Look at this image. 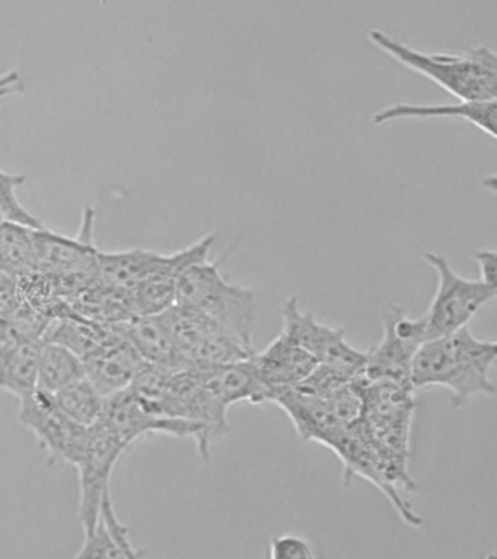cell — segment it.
Masks as SVG:
<instances>
[{
	"instance_id": "6da1fadb",
	"label": "cell",
	"mask_w": 497,
	"mask_h": 559,
	"mask_svg": "<svg viewBox=\"0 0 497 559\" xmlns=\"http://www.w3.org/2000/svg\"><path fill=\"white\" fill-rule=\"evenodd\" d=\"M496 356V341L478 340L465 326L421 345L413 357L410 383L413 389H448L451 406L458 409L474 396L495 395L490 370Z\"/></svg>"
},
{
	"instance_id": "5b68a950",
	"label": "cell",
	"mask_w": 497,
	"mask_h": 559,
	"mask_svg": "<svg viewBox=\"0 0 497 559\" xmlns=\"http://www.w3.org/2000/svg\"><path fill=\"white\" fill-rule=\"evenodd\" d=\"M423 260L434 269L438 284L425 319L426 341L440 338L469 326L480 309L490 304L497 288L486 286L480 280L461 277L442 255L426 252Z\"/></svg>"
},
{
	"instance_id": "7a4b0ae2",
	"label": "cell",
	"mask_w": 497,
	"mask_h": 559,
	"mask_svg": "<svg viewBox=\"0 0 497 559\" xmlns=\"http://www.w3.org/2000/svg\"><path fill=\"white\" fill-rule=\"evenodd\" d=\"M368 39L400 64L443 87L460 100H493L497 95V55L474 46L460 55L423 52L382 29H370Z\"/></svg>"
},
{
	"instance_id": "3957f363",
	"label": "cell",
	"mask_w": 497,
	"mask_h": 559,
	"mask_svg": "<svg viewBox=\"0 0 497 559\" xmlns=\"http://www.w3.org/2000/svg\"><path fill=\"white\" fill-rule=\"evenodd\" d=\"M226 255L190 265L178 278L176 305L204 314L239 343L255 348L256 295L251 288L237 286L222 274Z\"/></svg>"
},
{
	"instance_id": "d4e9b609",
	"label": "cell",
	"mask_w": 497,
	"mask_h": 559,
	"mask_svg": "<svg viewBox=\"0 0 497 559\" xmlns=\"http://www.w3.org/2000/svg\"><path fill=\"white\" fill-rule=\"evenodd\" d=\"M27 182L21 174H10L0 169V223H16L29 229H45L40 218L33 216L16 197V190Z\"/></svg>"
},
{
	"instance_id": "f1b7e54d",
	"label": "cell",
	"mask_w": 497,
	"mask_h": 559,
	"mask_svg": "<svg viewBox=\"0 0 497 559\" xmlns=\"http://www.w3.org/2000/svg\"><path fill=\"white\" fill-rule=\"evenodd\" d=\"M130 559H142V552L141 550H138L137 548H134L133 546V549L130 550Z\"/></svg>"
},
{
	"instance_id": "8fae6325",
	"label": "cell",
	"mask_w": 497,
	"mask_h": 559,
	"mask_svg": "<svg viewBox=\"0 0 497 559\" xmlns=\"http://www.w3.org/2000/svg\"><path fill=\"white\" fill-rule=\"evenodd\" d=\"M95 210L82 213L80 234L75 238L49 229L34 231L37 271L51 275H84L97 278V255L94 243Z\"/></svg>"
},
{
	"instance_id": "7c38bea8",
	"label": "cell",
	"mask_w": 497,
	"mask_h": 559,
	"mask_svg": "<svg viewBox=\"0 0 497 559\" xmlns=\"http://www.w3.org/2000/svg\"><path fill=\"white\" fill-rule=\"evenodd\" d=\"M216 235L209 234L180 251L169 253L167 264L130 292L134 317H159L176 306L177 283L190 265L209 260Z\"/></svg>"
},
{
	"instance_id": "44dd1931",
	"label": "cell",
	"mask_w": 497,
	"mask_h": 559,
	"mask_svg": "<svg viewBox=\"0 0 497 559\" xmlns=\"http://www.w3.org/2000/svg\"><path fill=\"white\" fill-rule=\"evenodd\" d=\"M132 549L129 528L117 518L108 493L103 501L102 519L93 531L84 533V544L73 559H130Z\"/></svg>"
},
{
	"instance_id": "2e32d148",
	"label": "cell",
	"mask_w": 497,
	"mask_h": 559,
	"mask_svg": "<svg viewBox=\"0 0 497 559\" xmlns=\"http://www.w3.org/2000/svg\"><path fill=\"white\" fill-rule=\"evenodd\" d=\"M169 253H159L145 248L104 252L97 255V280L104 286L120 292H133L139 284L163 269Z\"/></svg>"
},
{
	"instance_id": "ffe728a7",
	"label": "cell",
	"mask_w": 497,
	"mask_h": 559,
	"mask_svg": "<svg viewBox=\"0 0 497 559\" xmlns=\"http://www.w3.org/2000/svg\"><path fill=\"white\" fill-rule=\"evenodd\" d=\"M43 341L0 344V391L23 400L37 391L38 357Z\"/></svg>"
},
{
	"instance_id": "5bb4252c",
	"label": "cell",
	"mask_w": 497,
	"mask_h": 559,
	"mask_svg": "<svg viewBox=\"0 0 497 559\" xmlns=\"http://www.w3.org/2000/svg\"><path fill=\"white\" fill-rule=\"evenodd\" d=\"M250 361L257 378L268 389L269 396L277 389L303 382L318 365L311 354L292 343L282 332L263 352H255Z\"/></svg>"
},
{
	"instance_id": "e0dca14e",
	"label": "cell",
	"mask_w": 497,
	"mask_h": 559,
	"mask_svg": "<svg viewBox=\"0 0 497 559\" xmlns=\"http://www.w3.org/2000/svg\"><path fill=\"white\" fill-rule=\"evenodd\" d=\"M116 328L147 365L167 370L190 369L161 317H133Z\"/></svg>"
},
{
	"instance_id": "8992f818",
	"label": "cell",
	"mask_w": 497,
	"mask_h": 559,
	"mask_svg": "<svg viewBox=\"0 0 497 559\" xmlns=\"http://www.w3.org/2000/svg\"><path fill=\"white\" fill-rule=\"evenodd\" d=\"M423 343H426L425 319L410 318L400 306H387L382 312L381 341L366 353L357 379L366 383L392 382L412 386L410 369L414 354Z\"/></svg>"
},
{
	"instance_id": "ac0fdd59",
	"label": "cell",
	"mask_w": 497,
	"mask_h": 559,
	"mask_svg": "<svg viewBox=\"0 0 497 559\" xmlns=\"http://www.w3.org/2000/svg\"><path fill=\"white\" fill-rule=\"evenodd\" d=\"M198 370V369H196ZM204 386L229 408L238 402L259 405L269 402L268 389L263 386L248 360L198 370Z\"/></svg>"
},
{
	"instance_id": "277c9868",
	"label": "cell",
	"mask_w": 497,
	"mask_h": 559,
	"mask_svg": "<svg viewBox=\"0 0 497 559\" xmlns=\"http://www.w3.org/2000/svg\"><path fill=\"white\" fill-rule=\"evenodd\" d=\"M273 402L285 411L304 441H316L334 450L348 428L362 417L364 402L355 380L343 384L329 396L312 395L298 386L270 393Z\"/></svg>"
},
{
	"instance_id": "7402d4cb",
	"label": "cell",
	"mask_w": 497,
	"mask_h": 559,
	"mask_svg": "<svg viewBox=\"0 0 497 559\" xmlns=\"http://www.w3.org/2000/svg\"><path fill=\"white\" fill-rule=\"evenodd\" d=\"M85 366L76 354L62 345L42 343L38 357L37 391L55 395L60 389L84 379Z\"/></svg>"
},
{
	"instance_id": "83f0119b",
	"label": "cell",
	"mask_w": 497,
	"mask_h": 559,
	"mask_svg": "<svg viewBox=\"0 0 497 559\" xmlns=\"http://www.w3.org/2000/svg\"><path fill=\"white\" fill-rule=\"evenodd\" d=\"M484 188H486V190L490 191L492 194H495V192H496L495 175H490V177L486 178V181H484Z\"/></svg>"
},
{
	"instance_id": "4fadbf2b",
	"label": "cell",
	"mask_w": 497,
	"mask_h": 559,
	"mask_svg": "<svg viewBox=\"0 0 497 559\" xmlns=\"http://www.w3.org/2000/svg\"><path fill=\"white\" fill-rule=\"evenodd\" d=\"M462 120L496 140L497 103L493 100H460L457 104L395 103L370 117L374 126L400 120Z\"/></svg>"
},
{
	"instance_id": "f546056e",
	"label": "cell",
	"mask_w": 497,
	"mask_h": 559,
	"mask_svg": "<svg viewBox=\"0 0 497 559\" xmlns=\"http://www.w3.org/2000/svg\"><path fill=\"white\" fill-rule=\"evenodd\" d=\"M482 559H496V555L495 554H488V555H486V557H484Z\"/></svg>"
},
{
	"instance_id": "30bf717a",
	"label": "cell",
	"mask_w": 497,
	"mask_h": 559,
	"mask_svg": "<svg viewBox=\"0 0 497 559\" xmlns=\"http://www.w3.org/2000/svg\"><path fill=\"white\" fill-rule=\"evenodd\" d=\"M126 445L151 435H167L173 437H193L198 443L200 456L209 459L211 449L204 439L203 428L199 424L159 417L143 408L130 389L107 397L102 419H99Z\"/></svg>"
},
{
	"instance_id": "9a60e30c",
	"label": "cell",
	"mask_w": 497,
	"mask_h": 559,
	"mask_svg": "<svg viewBox=\"0 0 497 559\" xmlns=\"http://www.w3.org/2000/svg\"><path fill=\"white\" fill-rule=\"evenodd\" d=\"M145 365L121 334L84 361L86 379L106 400L128 391Z\"/></svg>"
},
{
	"instance_id": "cb8c5ba5",
	"label": "cell",
	"mask_w": 497,
	"mask_h": 559,
	"mask_svg": "<svg viewBox=\"0 0 497 559\" xmlns=\"http://www.w3.org/2000/svg\"><path fill=\"white\" fill-rule=\"evenodd\" d=\"M51 396L68 418L85 428L95 426L102 419L106 406V397L86 378L68 384Z\"/></svg>"
},
{
	"instance_id": "9c48e42d",
	"label": "cell",
	"mask_w": 497,
	"mask_h": 559,
	"mask_svg": "<svg viewBox=\"0 0 497 559\" xmlns=\"http://www.w3.org/2000/svg\"><path fill=\"white\" fill-rule=\"evenodd\" d=\"M128 445L102 421L88 428L80 472V520L85 532L93 531L102 519L103 501L110 493V480L116 463Z\"/></svg>"
},
{
	"instance_id": "4316f807",
	"label": "cell",
	"mask_w": 497,
	"mask_h": 559,
	"mask_svg": "<svg viewBox=\"0 0 497 559\" xmlns=\"http://www.w3.org/2000/svg\"><path fill=\"white\" fill-rule=\"evenodd\" d=\"M474 261L477 262L480 282L486 286L496 287L497 278V255L492 249H477L473 253Z\"/></svg>"
},
{
	"instance_id": "484cf974",
	"label": "cell",
	"mask_w": 497,
	"mask_h": 559,
	"mask_svg": "<svg viewBox=\"0 0 497 559\" xmlns=\"http://www.w3.org/2000/svg\"><path fill=\"white\" fill-rule=\"evenodd\" d=\"M270 559H318L311 542L296 533L273 537L269 546Z\"/></svg>"
},
{
	"instance_id": "ba28073f",
	"label": "cell",
	"mask_w": 497,
	"mask_h": 559,
	"mask_svg": "<svg viewBox=\"0 0 497 559\" xmlns=\"http://www.w3.org/2000/svg\"><path fill=\"white\" fill-rule=\"evenodd\" d=\"M282 319V334L311 354L318 365L335 367L355 376L360 373L366 353L347 343L342 328L324 325L311 312H303L295 296L283 305Z\"/></svg>"
},
{
	"instance_id": "52a82bcc",
	"label": "cell",
	"mask_w": 497,
	"mask_h": 559,
	"mask_svg": "<svg viewBox=\"0 0 497 559\" xmlns=\"http://www.w3.org/2000/svg\"><path fill=\"white\" fill-rule=\"evenodd\" d=\"M21 426L32 431L51 463L62 461L78 467L88 437V428L73 423L59 409L54 396L42 391L20 400Z\"/></svg>"
},
{
	"instance_id": "d6986e66",
	"label": "cell",
	"mask_w": 497,
	"mask_h": 559,
	"mask_svg": "<svg viewBox=\"0 0 497 559\" xmlns=\"http://www.w3.org/2000/svg\"><path fill=\"white\" fill-rule=\"evenodd\" d=\"M119 335L120 332L116 326L102 325V323L72 314V317L51 319L42 341L62 345L85 361Z\"/></svg>"
},
{
	"instance_id": "603a6c76",
	"label": "cell",
	"mask_w": 497,
	"mask_h": 559,
	"mask_svg": "<svg viewBox=\"0 0 497 559\" xmlns=\"http://www.w3.org/2000/svg\"><path fill=\"white\" fill-rule=\"evenodd\" d=\"M34 231L16 223H0V273L19 278L37 271Z\"/></svg>"
}]
</instances>
